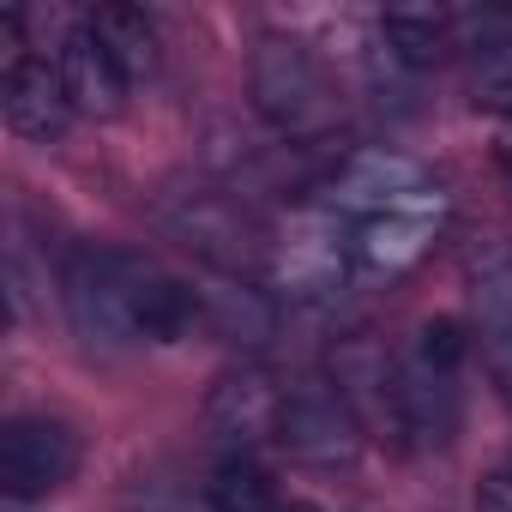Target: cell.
<instances>
[{
	"mask_svg": "<svg viewBox=\"0 0 512 512\" xmlns=\"http://www.w3.org/2000/svg\"><path fill=\"white\" fill-rule=\"evenodd\" d=\"M247 85H253V109L284 139L314 145L338 127V91H332L326 67L314 61V49L296 43V37H260Z\"/></svg>",
	"mask_w": 512,
	"mask_h": 512,
	"instance_id": "6da1fadb",
	"label": "cell"
},
{
	"mask_svg": "<svg viewBox=\"0 0 512 512\" xmlns=\"http://www.w3.org/2000/svg\"><path fill=\"white\" fill-rule=\"evenodd\" d=\"M139 253H115V247H73L61 296L73 314V332L97 350H127L139 344V284H145Z\"/></svg>",
	"mask_w": 512,
	"mask_h": 512,
	"instance_id": "7a4b0ae2",
	"label": "cell"
},
{
	"mask_svg": "<svg viewBox=\"0 0 512 512\" xmlns=\"http://www.w3.org/2000/svg\"><path fill=\"white\" fill-rule=\"evenodd\" d=\"M266 272H272V296L290 302H326L344 290V278H356V247L344 235V217L320 211H296L284 223V235L266 247Z\"/></svg>",
	"mask_w": 512,
	"mask_h": 512,
	"instance_id": "3957f363",
	"label": "cell"
},
{
	"mask_svg": "<svg viewBox=\"0 0 512 512\" xmlns=\"http://www.w3.org/2000/svg\"><path fill=\"white\" fill-rule=\"evenodd\" d=\"M440 223H446V193L440 187H422L404 205L356 223V235H350V247H356V278L362 284H398L410 266L428 260V247L440 241Z\"/></svg>",
	"mask_w": 512,
	"mask_h": 512,
	"instance_id": "277c9868",
	"label": "cell"
},
{
	"mask_svg": "<svg viewBox=\"0 0 512 512\" xmlns=\"http://www.w3.org/2000/svg\"><path fill=\"white\" fill-rule=\"evenodd\" d=\"M278 446L302 464H350L362 452V416L344 404V392L326 374H302L284 386Z\"/></svg>",
	"mask_w": 512,
	"mask_h": 512,
	"instance_id": "5b68a950",
	"label": "cell"
},
{
	"mask_svg": "<svg viewBox=\"0 0 512 512\" xmlns=\"http://www.w3.org/2000/svg\"><path fill=\"white\" fill-rule=\"evenodd\" d=\"M278 422H284V380L266 368H229L205 392V434L229 452H253L278 440Z\"/></svg>",
	"mask_w": 512,
	"mask_h": 512,
	"instance_id": "8992f818",
	"label": "cell"
},
{
	"mask_svg": "<svg viewBox=\"0 0 512 512\" xmlns=\"http://www.w3.org/2000/svg\"><path fill=\"white\" fill-rule=\"evenodd\" d=\"M79 464V446L49 416H19L0 434V494L7 500H43L55 494Z\"/></svg>",
	"mask_w": 512,
	"mask_h": 512,
	"instance_id": "52a82bcc",
	"label": "cell"
},
{
	"mask_svg": "<svg viewBox=\"0 0 512 512\" xmlns=\"http://www.w3.org/2000/svg\"><path fill=\"white\" fill-rule=\"evenodd\" d=\"M458 410H464L458 368H440V362L404 350L398 356V440L410 452H434L458 434Z\"/></svg>",
	"mask_w": 512,
	"mask_h": 512,
	"instance_id": "ba28073f",
	"label": "cell"
},
{
	"mask_svg": "<svg viewBox=\"0 0 512 512\" xmlns=\"http://www.w3.org/2000/svg\"><path fill=\"white\" fill-rule=\"evenodd\" d=\"M422 187H428V181H422V169H416L410 157L374 145V151H356V157L338 163V175H332V187H326V211H332V217L368 223V217L404 205V199L422 193Z\"/></svg>",
	"mask_w": 512,
	"mask_h": 512,
	"instance_id": "9c48e42d",
	"label": "cell"
},
{
	"mask_svg": "<svg viewBox=\"0 0 512 512\" xmlns=\"http://www.w3.org/2000/svg\"><path fill=\"white\" fill-rule=\"evenodd\" d=\"M326 380L344 392V404L362 416V428H386L398 440V362L386 356L380 338H368V332L338 338Z\"/></svg>",
	"mask_w": 512,
	"mask_h": 512,
	"instance_id": "30bf717a",
	"label": "cell"
},
{
	"mask_svg": "<svg viewBox=\"0 0 512 512\" xmlns=\"http://www.w3.org/2000/svg\"><path fill=\"white\" fill-rule=\"evenodd\" d=\"M0 115H7V127L19 139H61L67 121H73V97L61 85V67H49L43 55H19L7 61V73H0Z\"/></svg>",
	"mask_w": 512,
	"mask_h": 512,
	"instance_id": "8fae6325",
	"label": "cell"
},
{
	"mask_svg": "<svg viewBox=\"0 0 512 512\" xmlns=\"http://www.w3.org/2000/svg\"><path fill=\"white\" fill-rule=\"evenodd\" d=\"M55 67H61V85H67V97H73V115L115 121V115L127 109V85H133V79L121 73V61L109 55V43L97 37V25H91V19L67 31V43H61Z\"/></svg>",
	"mask_w": 512,
	"mask_h": 512,
	"instance_id": "7c38bea8",
	"label": "cell"
},
{
	"mask_svg": "<svg viewBox=\"0 0 512 512\" xmlns=\"http://www.w3.org/2000/svg\"><path fill=\"white\" fill-rule=\"evenodd\" d=\"M205 320H211L217 338L260 350L278 332V296L272 290H253V284H223V290L205 296Z\"/></svg>",
	"mask_w": 512,
	"mask_h": 512,
	"instance_id": "4fadbf2b",
	"label": "cell"
},
{
	"mask_svg": "<svg viewBox=\"0 0 512 512\" xmlns=\"http://www.w3.org/2000/svg\"><path fill=\"white\" fill-rule=\"evenodd\" d=\"M446 7H386L380 19V37H386V55L404 67V73H428L440 55H446Z\"/></svg>",
	"mask_w": 512,
	"mask_h": 512,
	"instance_id": "5bb4252c",
	"label": "cell"
},
{
	"mask_svg": "<svg viewBox=\"0 0 512 512\" xmlns=\"http://www.w3.org/2000/svg\"><path fill=\"white\" fill-rule=\"evenodd\" d=\"M205 506H211V512H290V506L278 500L272 470L253 458V452H229V458L211 470V482H205Z\"/></svg>",
	"mask_w": 512,
	"mask_h": 512,
	"instance_id": "9a60e30c",
	"label": "cell"
},
{
	"mask_svg": "<svg viewBox=\"0 0 512 512\" xmlns=\"http://www.w3.org/2000/svg\"><path fill=\"white\" fill-rule=\"evenodd\" d=\"M476 308H482V350H488V368L512 404V260L494 266L476 290Z\"/></svg>",
	"mask_w": 512,
	"mask_h": 512,
	"instance_id": "2e32d148",
	"label": "cell"
},
{
	"mask_svg": "<svg viewBox=\"0 0 512 512\" xmlns=\"http://www.w3.org/2000/svg\"><path fill=\"white\" fill-rule=\"evenodd\" d=\"M169 223H175V235H181L187 247H199V253H205V260H217V266H241V253H247V223H241L235 211H223V205L199 199V205L175 211Z\"/></svg>",
	"mask_w": 512,
	"mask_h": 512,
	"instance_id": "e0dca14e",
	"label": "cell"
},
{
	"mask_svg": "<svg viewBox=\"0 0 512 512\" xmlns=\"http://www.w3.org/2000/svg\"><path fill=\"white\" fill-rule=\"evenodd\" d=\"M91 25H97V37L109 43V55L121 61V73L133 85L157 73V31H151V19L139 7H97Z\"/></svg>",
	"mask_w": 512,
	"mask_h": 512,
	"instance_id": "ac0fdd59",
	"label": "cell"
},
{
	"mask_svg": "<svg viewBox=\"0 0 512 512\" xmlns=\"http://www.w3.org/2000/svg\"><path fill=\"white\" fill-rule=\"evenodd\" d=\"M476 91H482L488 103H512V49H494V61H488V73L476 79Z\"/></svg>",
	"mask_w": 512,
	"mask_h": 512,
	"instance_id": "d6986e66",
	"label": "cell"
},
{
	"mask_svg": "<svg viewBox=\"0 0 512 512\" xmlns=\"http://www.w3.org/2000/svg\"><path fill=\"white\" fill-rule=\"evenodd\" d=\"M476 512H512V470H500V476H488V482H482Z\"/></svg>",
	"mask_w": 512,
	"mask_h": 512,
	"instance_id": "ffe728a7",
	"label": "cell"
},
{
	"mask_svg": "<svg viewBox=\"0 0 512 512\" xmlns=\"http://www.w3.org/2000/svg\"><path fill=\"white\" fill-rule=\"evenodd\" d=\"M500 169L512 175V127H506V139H500Z\"/></svg>",
	"mask_w": 512,
	"mask_h": 512,
	"instance_id": "44dd1931",
	"label": "cell"
},
{
	"mask_svg": "<svg viewBox=\"0 0 512 512\" xmlns=\"http://www.w3.org/2000/svg\"><path fill=\"white\" fill-rule=\"evenodd\" d=\"M290 512H320V506H290Z\"/></svg>",
	"mask_w": 512,
	"mask_h": 512,
	"instance_id": "7402d4cb",
	"label": "cell"
}]
</instances>
